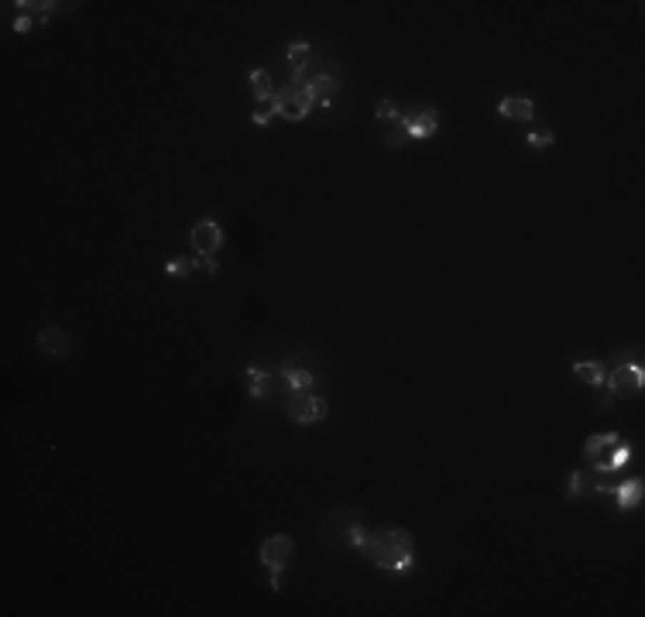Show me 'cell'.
<instances>
[{
	"label": "cell",
	"instance_id": "1",
	"mask_svg": "<svg viewBox=\"0 0 645 617\" xmlns=\"http://www.w3.org/2000/svg\"><path fill=\"white\" fill-rule=\"evenodd\" d=\"M361 552H364L371 563L384 569V573H405V569H412L416 563V542H412V535L405 528H381V531H364V538H361Z\"/></svg>",
	"mask_w": 645,
	"mask_h": 617
},
{
	"label": "cell",
	"instance_id": "2",
	"mask_svg": "<svg viewBox=\"0 0 645 617\" xmlns=\"http://www.w3.org/2000/svg\"><path fill=\"white\" fill-rule=\"evenodd\" d=\"M296 559V542L292 535H271L261 542V563L271 569V590H281V569Z\"/></svg>",
	"mask_w": 645,
	"mask_h": 617
},
{
	"label": "cell",
	"instance_id": "3",
	"mask_svg": "<svg viewBox=\"0 0 645 617\" xmlns=\"http://www.w3.org/2000/svg\"><path fill=\"white\" fill-rule=\"evenodd\" d=\"M285 411H289V418L299 422V426H313V422H323V418L330 415V405L309 391H289Z\"/></svg>",
	"mask_w": 645,
	"mask_h": 617
},
{
	"label": "cell",
	"instance_id": "4",
	"mask_svg": "<svg viewBox=\"0 0 645 617\" xmlns=\"http://www.w3.org/2000/svg\"><path fill=\"white\" fill-rule=\"evenodd\" d=\"M309 106H313V100L302 86H285V89H275V96H271V110L285 120H306Z\"/></svg>",
	"mask_w": 645,
	"mask_h": 617
},
{
	"label": "cell",
	"instance_id": "5",
	"mask_svg": "<svg viewBox=\"0 0 645 617\" xmlns=\"http://www.w3.org/2000/svg\"><path fill=\"white\" fill-rule=\"evenodd\" d=\"M189 247L196 251V257H213L224 247V226L216 220H199L189 234Z\"/></svg>",
	"mask_w": 645,
	"mask_h": 617
},
{
	"label": "cell",
	"instance_id": "6",
	"mask_svg": "<svg viewBox=\"0 0 645 617\" xmlns=\"http://www.w3.org/2000/svg\"><path fill=\"white\" fill-rule=\"evenodd\" d=\"M604 381H608V391L614 394V398H625V394H639L645 388V371L639 363H621V367L611 371Z\"/></svg>",
	"mask_w": 645,
	"mask_h": 617
},
{
	"label": "cell",
	"instance_id": "7",
	"mask_svg": "<svg viewBox=\"0 0 645 617\" xmlns=\"http://www.w3.org/2000/svg\"><path fill=\"white\" fill-rule=\"evenodd\" d=\"M401 120H405V127H409V137H416V141L433 137L439 127V114L433 106H422V110H416V114H409V117H401Z\"/></svg>",
	"mask_w": 645,
	"mask_h": 617
},
{
	"label": "cell",
	"instance_id": "8",
	"mask_svg": "<svg viewBox=\"0 0 645 617\" xmlns=\"http://www.w3.org/2000/svg\"><path fill=\"white\" fill-rule=\"evenodd\" d=\"M38 346H41V353H49V357H66L72 350V336L62 326H45V329L38 333Z\"/></svg>",
	"mask_w": 645,
	"mask_h": 617
},
{
	"label": "cell",
	"instance_id": "9",
	"mask_svg": "<svg viewBox=\"0 0 645 617\" xmlns=\"http://www.w3.org/2000/svg\"><path fill=\"white\" fill-rule=\"evenodd\" d=\"M306 93H309V100L319 103L323 110L333 103V96H336V89H340V83L333 79V76H326V72H319V76H313V79H306V86H302Z\"/></svg>",
	"mask_w": 645,
	"mask_h": 617
},
{
	"label": "cell",
	"instance_id": "10",
	"mask_svg": "<svg viewBox=\"0 0 645 617\" xmlns=\"http://www.w3.org/2000/svg\"><path fill=\"white\" fill-rule=\"evenodd\" d=\"M642 494H645V480L642 477H628L614 487V497H618V508L621 511H631L642 504Z\"/></svg>",
	"mask_w": 645,
	"mask_h": 617
},
{
	"label": "cell",
	"instance_id": "11",
	"mask_svg": "<svg viewBox=\"0 0 645 617\" xmlns=\"http://www.w3.org/2000/svg\"><path fill=\"white\" fill-rule=\"evenodd\" d=\"M498 117H508V120H532L536 117V103L525 100V96H505L498 103Z\"/></svg>",
	"mask_w": 645,
	"mask_h": 617
},
{
	"label": "cell",
	"instance_id": "12",
	"mask_svg": "<svg viewBox=\"0 0 645 617\" xmlns=\"http://www.w3.org/2000/svg\"><path fill=\"white\" fill-rule=\"evenodd\" d=\"M621 443V436L618 432H601V436H587V443H584V460H601L608 449Z\"/></svg>",
	"mask_w": 645,
	"mask_h": 617
},
{
	"label": "cell",
	"instance_id": "13",
	"mask_svg": "<svg viewBox=\"0 0 645 617\" xmlns=\"http://www.w3.org/2000/svg\"><path fill=\"white\" fill-rule=\"evenodd\" d=\"M574 374L580 377L584 384H594V388H601V384H604V377H608V374H604V367H601L597 360H576Z\"/></svg>",
	"mask_w": 645,
	"mask_h": 617
},
{
	"label": "cell",
	"instance_id": "14",
	"mask_svg": "<svg viewBox=\"0 0 645 617\" xmlns=\"http://www.w3.org/2000/svg\"><path fill=\"white\" fill-rule=\"evenodd\" d=\"M251 89H254V96H258V100H271V96H275V83H271V72H268V69H254V72H251Z\"/></svg>",
	"mask_w": 645,
	"mask_h": 617
},
{
	"label": "cell",
	"instance_id": "15",
	"mask_svg": "<svg viewBox=\"0 0 645 617\" xmlns=\"http://www.w3.org/2000/svg\"><path fill=\"white\" fill-rule=\"evenodd\" d=\"M268 384H271L268 371H261V367H247V391H251V398H264Z\"/></svg>",
	"mask_w": 645,
	"mask_h": 617
},
{
	"label": "cell",
	"instance_id": "16",
	"mask_svg": "<svg viewBox=\"0 0 645 617\" xmlns=\"http://www.w3.org/2000/svg\"><path fill=\"white\" fill-rule=\"evenodd\" d=\"M405 137H409V127H405L401 114L391 120V124H384V144H388V148H401V144H405Z\"/></svg>",
	"mask_w": 645,
	"mask_h": 617
},
{
	"label": "cell",
	"instance_id": "17",
	"mask_svg": "<svg viewBox=\"0 0 645 617\" xmlns=\"http://www.w3.org/2000/svg\"><path fill=\"white\" fill-rule=\"evenodd\" d=\"M309 55H313V49H309L306 41H292V45H289V62H292V72H306Z\"/></svg>",
	"mask_w": 645,
	"mask_h": 617
},
{
	"label": "cell",
	"instance_id": "18",
	"mask_svg": "<svg viewBox=\"0 0 645 617\" xmlns=\"http://www.w3.org/2000/svg\"><path fill=\"white\" fill-rule=\"evenodd\" d=\"M285 381L292 384V391H309L313 388V374L302 367H285Z\"/></svg>",
	"mask_w": 645,
	"mask_h": 617
},
{
	"label": "cell",
	"instance_id": "19",
	"mask_svg": "<svg viewBox=\"0 0 645 617\" xmlns=\"http://www.w3.org/2000/svg\"><path fill=\"white\" fill-rule=\"evenodd\" d=\"M584 487H587V473L570 470V480H566V497H570V501H576V497L584 494Z\"/></svg>",
	"mask_w": 645,
	"mask_h": 617
},
{
	"label": "cell",
	"instance_id": "20",
	"mask_svg": "<svg viewBox=\"0 0 645 617\" xmlns=\"http://www.w3.org/2000/svg\"><path fill=\"white\" fill-rule=\"evenodd\" d=\"M628 460H631V446H628V443H618V446H614V453H611L608 466H611V470H621Z\"/></svg>",
	"mask_w": 645,
	"mask_h": 617
},
{
	"label": "cell",
	"instance_id": "21",
	"mask_svg": "<svg viewBox=\"0 0 645 617\" xmlns=\"http://www.w3.org/2000/svg\"><path fill=\"white\" fill-rule=\"evenodd\" d=\"M374 117H378V124H391V120L399 117V110H395V103L381 100L378 106H374Z\"/></svg>",
	"mask_w": 645,
	"mask_h": 617
},
{
	"label": "cell",
	"instance_id": "22",
	"mask_svg": "<svg viewBox=\"0 0 645 617\" xmlns=\"http://www.w3.org/2000/svg\"><path fill=\"white\" fill-rule=\"evenodd\" d=\"M553 141H556V134H553V131H532V134H529V144H532L536 151H542V148H549Z\"/></svg>",
	"mask_w": 645,
	"mask_h": 617
},
{
	"label": "cell",
	"instance_id": "23",
	"mask_svg": "<svg viewBox=\"0 0 645 617\" xmlns=\"http://www.w3.org/2000/svg\"><path fill=\"white\" fill-rule=\"evenodd\" d=\"M165 271L172 274V278H189L192 264H186V261H169V268H165Z\"/></svg>",
	"mask_w": 645,
	"mask_h": 617
},
{
	"label": "cell",
	"instance_id": "24",
	"mask_svg": "<svg viewBox=\"0 0 645 617\" xmlns=\"http://www.w3.org/2000/svg\"><path fill=\"white\" fill-rule=\"evenodd\" d=\"M271 114H275V110H271V106H268V110H264V106H258V110H254V114H251V120H254V124H258V127H264V124H268V120H271Z\"/></svg>",
	"mask_w": 645,
	"mask_h": 617
},
{
	"label": "cell",
	"instance_id": "25",
	"mask_svg": "<svg viewBox=\"0 0 645 617\" xmlns=\"http://www.w3.org/2000/svg\"><path fill=\"white\" fill-rule=\"evenodd\" d=\"M31 24H35V21H31V17H28V14H21V17H18V21H14V31H18V34H24V31H31Z\"/></svg>",
	"mask_w": 645,
	"mask_h": 617
},
{
	"label": "cell",
	"instance_id": "26",
	"mask_svg": "<svg viewBox=\"0 0 645 617\" xmlns=\"http://www.w3.org/2000/svg\"><path fill=\"white\" fill-rule=\"evenodd\" d=\"M611 401H614V394L604 391L601 398H597V401H594V408H597V411H608V408H611Z\"/></svg>",
	"mask_w": 645,
	"mask_h": 617
}]
</instances>
